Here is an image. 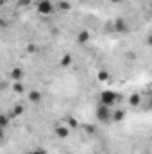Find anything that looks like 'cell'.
Masks as SVG:
<instances>
[{
    "label": "cell",
    "mask_w": 152,
    "mask_h": 154,
    "mask_svg": "<svg viewBox=\"0 0 152 154\" xmlns=\"http://www.w3.org/2000/svg\"><path fill=\"white\" fill-rule=\"evenodd\" d=\"M109 72H108V70H100V72H99V74H97V79H99V81H100V82H106V81H109Z\"/></svg>",
    "instance_id": "10"
},
{
    "label": "cell",
    "mask_w": 152,
    "mask_h": 154,
    "mask_svg": "<svg viewBox=\"0 0 152 154\" xmlns=\"http://www.w3.org/2000/svg\"><path fill=\"white\" fill-rule=\"evenodd\" d=\"M29 100L32 102V104H39L41 102V93H39L38 90H32V91H29Z\"/></svg>",
    "instance_id": "6"
},
{
    "label": "cell",
    "mask_w": 152,
    "mask_h": 154,
    "mask_svg": "<svg viewBox=\"0 0 152 154\" xmlns=\"http://www.w3.org/2000/svg\"><path fill=\"white\" fill-rule=\"evenodd\" d=\"M70 63H72V56H70V54H66V56L61 57V65H63V66H68Z\"/></svg>",
    "instance_id": "15"
},
{
    "label": "cell",
    "mask_w": 152,
    "mask_h": 154,
    "mask_svg": "<svg viewBox=\"0 0 152 154\" xmlns=\"http://www.w3.org/2000/svg\"><path fill=\"white\" fill-rule=\"evenodd\" d=\"M77 39H79V43H86V41H90V32H88V31H81L79 36H77Z\"/></svg>",
    "instance_id": "12"
},
{
    "label": "cell",
    "mask_w": 152,
    "mask_h": 154,
    "mask_svg": "<svg viewBox=\"0 0 152 154\" xmlns=\"http://www.w3.org/2000/svg\"><path fill=\"white\" fill-rule=\"evenodd\" d=\"M32 2H34V4H36V2H39V0H32Z\"/></svg>",
    "instance_id": "19"
},
{
    "label": "cell",
    "mask_w": 152,
    "mask_h": 154,
    "mask_svg": "<svg viewBox=\"0 0 152 154\" xmlns=\"http://www.w3.org/2000/svg\"><path fill=\"white\" fill-rule=\"evenodd\" d=\"M22 113H23V106H22V104H16V106H14V109H13V115H11V116H20Z\"/></svg>",
    "instance_id": "14"
},
{
    "label": "cell",
    "mask_w": 152,
    "mask_h": 154,
    "mask_svg": "<svg viewBox=\"0 0 152 154\" xmlns=\"http://www.w3.org/2000/svg\"><path fill=\"white\" fill-rule=\"evenodd\" d=\"M13 91H14V93H23V91H25L23 82H14V84H13Z\"/></svg>",
    "instance_id": "13"
},
{
    "label": "cell",
    "mask_w": 152,
    "mask_h": 154,
    "mask_svg": "<svg viewBox=\"0 0 152 154\" xmlns=\"http://www.w3.org/2000/svg\"><path fill=\"white\" fill-rule=\"evenodd\" d=\"M100 104L102 106H108V108H113L114 104L118 102V93L113 91V90H104L102 93H100Z\"/></svg>",
    "instance_id": "2"
},
{
    "label": "cell",
    "mask_w": 152,
    "mask_h": 154,
    "mask_svg": "<svg viewBox=\"0 0 152 154\" xmlns=\"http://www.w3.org/2000/svg\"><path fill=\"white\" fill-rule=\"evenodd\" d=\"M23 75H25V72H23L22 66H14V68L9 70V79L13 82H22L23 81Z\"/></svg>",
    "instance_id": "4"
},
{
    "label": "cell",
    "mask_w": 152,
    "mask_h": 154,
    "mask_svg": "<svg viewBox=\"0 0 152 154\" xmlns=\"http://www.w3.org/2000/svg\"><path fill=\"white\" fill-rule=\"evenodd\" d=\"M114 27H116V32H127V31H129L127 23H125L122 18H118V20L114 22Z\"/></svg>",
    "instance_id": "7"
},
{
    "label": "cell",
    "mask_w": 152,
    "mask_h": 154,
    "mask_svg": "<svg viewBox=\"0 0 152 154\" xmlns=\"http://www.w3.org/2000/svg\"><path fill=\"white\" fill-rule=\"evenodd\" d=\"M36 11L39 16H50L56 11V5L52 0H39V2H36Z\"/></svg>",
    "instance_id": "1"
},
{
    "label": "cell",
    "mask_w": 152,
    "mask_h": 154,
    "mask_svg": "<svg viewBox=\"0 0 152 154\" xmlns=\"http://www.w3.org/2000/svg\"><path fill=\"white\" fill-rule=\"evenodd\" d=\"M56 134H57V138H66L70 134V129L66 125H57L56 127Z\"/></svg>",
    "instance_id": "5"
},
{
    "label": "cell",
    "mask_w": 152,
    "mask_h": 154,
    "mask_svg": "<svg viewBox=\"0 0 152 154\" xmlns=\"http://www.w3.org/2000/svg\"><path fill=\"white\" fill-rule=\"evenodd\" d=\"M2 5H5V0H0V7H2Z\"/></svg>",
    "instance_id": "18"
},
{
    "label": "cell",
    "mask_w": 152,
    "mask_h": 154,
    "mask_svg": "<svg viewBox=\"0 0 152 154\" xmlns=\"http://www.w3.org/2000/svg\"><path fill=\"white\" fill-rule=\"evenodd\" d=\"M111 113H113L111 108L102 106V104H100V106L97 108V111H95V115H97V118H99L100 122H109V120H111Z\"/></svg>",
    "instance_id": "3"
},
{
    "label": "cell",
    "mask_w": 152,
    "mask_h": 154,
    "mask_svg": "<svg viewBox=\"0 0 152 154\" xmlns=\"http://www.w3.org/2000/svg\"><path fill=\"white\" fill-rule=\"evenodd\" d=\"M125 118V111L123 109H116L114 113H111V120H114V122H122Z\"/></svg>",
    "instance_id": "9"
},
{
    "label": "cell",
    "mask_w": 152,
    "mask_h": 154,
    "mask_svg": "<svg viewBox=\"0 0 152 154\" xmlns=\"http://www.w3.org/2000/svg\"><path fill=\"white\" fill-rule=\"evenodd\" d=\"M11 116H7V115H4V113H0V131H5L7 127H9V120Z\"/></svg>",
    "instance_id": "8"
},
{
    "label": "cell",
    "mask_w": 152,
    "mask_h": 154,
    "mask_svg": "<svg viewBox=\"0 0 152 154\" xmlns=\"http://www.w3.org/2000/svg\"><path fill=\"white\" fill-rule=\"evenodd\" d=\"M140 102H141V97H140L138 93H132V95L129 97V104H131V106H138Z\"/></svg>",
    "instance_id": "11"
},
{
    "label": "cell",
    "mask_w": 152,
    "mask_h": 154,
    "mask_svg": "<svg viewBox=\"0 0 152 154\" xmlns=\"http://www.w3.org/2000/svg\"><path fill=\"white\" fill-rule=\"evenodd\" d=\"M31 2H32V0H20V4H22V5H23V4H31Z\"/></svg>",
    "instance_id": "17"
},
{
    "label": "cell",
    "mask_w": 152,
    "mask_h": 154,
    "mask_svg": "<svg viewBox=\"0 0 152 154\" xmlns=\"http://www.w3.org/2000/svg\"><path fill=\"white\" fill-rule=\"evenodd\" d=\"M25 154H48L43 147H38V149H32V151H29V152H25Z\"/></svg>",
    "instance_id": "16"
}]
</instances>
